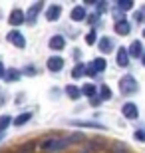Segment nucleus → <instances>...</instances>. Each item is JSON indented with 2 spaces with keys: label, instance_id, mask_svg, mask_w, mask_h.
Here are the masks:
<instances>
[{
  "label": "nucleus",
  "instance_id": "nucleus-1",
  "mask_svg": "<svg viewBox=\"0 0 145 153\" xmlns=\"http://www.w3.org/2000/svg\"><path fill=\"white\" fill-rule=\"evenodd\" d=\"M6 40H8L12 46H16V48H24V46H26V40H24L22 32H18V30L8 32V34H6Z\"/></svg>",
  "mask_w": 145,
  "mask_h": 153
},
{
  "label": "nucleus",
  "instance_id": "nucleus-2",
  "mask_svg": "<svg viewBox=\"0 0 145 153\" xmlns=\"http://www.w3.org/2000/svg\"><path fill=\"white\" fill-rule=\"evenodd\" d=\"M44 8V2H36L34 6H30L28 8V14H26V22L32 26V24H36V20H38V14H40V10Z\"/></svg>",
  "mask_w": 145,
  "mask_h": 153
},
{
  "label": "nucleus",
  "instance_id": "nucleus-3",
  "mask_svg": "<svg viewBox=\"0 0 145 153\" xmlns=\"http://www.w3.org/2000/svg\"><path fill=\"white\" fill-rule=\"evenodd\" d=\"M8 22H10V26H20V24L26 22V16H24V12L20 8H14L10 12V16H8Z\"/></svg>",
  "mask_w": 145,
  "mask_h": 153
},
{
  "label": "nucleus",
  "instance_id": "nucleus-4",
  "mask_svg": "<svg viewBox=\"0 0 145 153\" xmlns=\"http://www.w3.org/2000/svg\"><path fill=\"white\" fill-rule=\"evenodd\" d=\"M48 46H50V50H54V52H58V50H64V46H66V40H64V36L56 34V36H52V38H50Z\"/></svg>",
  "mask_w": 145,
  "mask_h": 153
},
{
  "label": "nucleus",
  "instance_id": "nucleus-5",
  "mask_svg": "<svg viewBox=\"0 0 145 153\" xmlns=\"http://www.w3.org/2000/svg\"><path fill=\"white\" fill-rule=\"evenodd\" d=\"M62 68H64V60H62L60 56L48 58V70H50V72H60Z\"/></svg>",
  "mask_w": 145,
  "mask_h": 153
},
{
  "label": "nucleus",
  "instance_id": "nucleus-6",
  "mask_svg": "<svg viewBox=\"0 0 145 153\" xmlns=\"http://www.w3.org/2000/svg\"><path fill=\"white\" fill-rule=\"evenodd\" d=\"M60 14H62V8H60L58 4L48 6V10H46V18H48L50 22H56L58 18H60Z\"/></svg>",
  "mask_w": 145,
  "mask_h": 153
},
{
  "label": "nucleus",
  "instance_id": "nucleus-7",
  "mask_svg": "<svg viewBox=\"0 0 145 153\" xmlns=\"http://www.w3.org/2000/svg\"><path fill=\"white\" fill-rule=\"evenodd\" d=\"M20 79V70L16 68H12V70H6V74H4V82H18Z\"/></svg>",
  "mask_w": 145,
  "mask_h": 153
},
{
  "label": "nucleus",
  "instance_id": "nucleus-8",
  "mask_svg": "<svg viewBox=\"0 0 145 153\" xmlns=\"http://www.w3.org/2000/svg\"><path fill=\"white\" fill-rule=\"evenodd\" d=\"M30 119H32V114H30V111H24V114H20L16 119H14V125H16V127H20V125L28 123Z\"/></svg>",
  "mask_w": 145,
  "mask_h": 153
},
{
  "label": "nucleus",
  "instance_id": "nucleus-9",
  "mask_svg": "<svg viewBox=\"0 0 145 153\" xmlns=\"http://www.w3.org/2000/svg\"><path fill=\"white\" fill-rule=\"evenodd\" d=\"M86 18V12H84V8L82 6H76L72 10V20H76V22H80V20H84Z\"/></svg>",
  "mask_w": 145,
  "mask_h": 153
},
{
  "label": "nucleus",
  "instance_id": "nucleus-10",
  "mask_svg": "<svg viewBox=\"0 0 145 153\" xmlns=\"http://www.w3.org/2000/svg\"><path fill=\"white\" fill-rule=\"evenodd\" d=\"M12 123V117L10 115H0V135L8 129V125Z\"/></svg>",
  "mask_w": 145,
  "mask_h": 153
},
{
  "label": "nucleus",
  "instance_id": "nucleus-11",
  "mask_svg": "<svg viewBox=\"0 0 145 153\" xmlns=\"http://www.w3.org/2000/svg\"><path fill=\"white\" fill-rule=\"evenodd\" d=\"M123 114L127 115V117H135V115H137V109H135L133 103H127V105L123 108Z\"/></svg>",
  "mask_w": 145,
  "mask_h": 153
},
{
  "label": "nucleus",
  "instance_id": "nucleus-12",
  "mask_svg": "<svg viewBox=\"0 0 145 153\" xmlns=\"http://www.w3.org/2000/svg\"><path fill=\"white\" fill-rule=\"evenodd\" d=\"M66 94L72 97V100H78V97H80V90L76 88V85H68V88H66Z\"/></svg>",
  "mask_w": 145,
  "mask_h": 153
},
{
  "label": "nucleus",
  "instance_id": "nucleus-13",
  "mask_svg": "<svg viewBox=\"0 0 145 153\" xmlns=\"http://www.w3.org/2000/svg\"><path fill=\"white\" fill-rule=\"evenodd\" d=\"M72 125H82V127H103V125H100V123H94V121H70Z\"/></svg>",
  "mask_w": 145,
  "mask_h": 153
},
{
  "label": "nucleus",
  "instance_id": "nucleus-14",
  "mask_svg": "<svg viewBox=\"0 0 145 153\" xmlns=\"http://www.w3.org/2000/svg\"><path fill=\"white\" fill-rule=\"evenodd\" d=\"M100 46H101V50H103V52H109V50H112V48H109V46H112V42H109V40H101Z\"/></svg>",
  "mask_w": 145,
  "mask_h": 153
},
{
  "label": "nucleus",
  "instance_id": "nucleus-15",
  "mask_svg": "<svg viewBox=\"0 0 145 153\" xmlns=\"http://www.w3.org/2000/svg\"><path fill=\"white\" fill-rule=\"evenodd\" d=\"M72 74H74V78H80V76L84 74V68H82V64H80V66H76V68H74V72H72Z\"/></svg>",
  "mask_w": 145,
  "mask_h": 153
},
{
  "label": "nucleus",
  "instance_id": "nucleus-16",
  "mask_svg": "<svg viewBox=\"0 0 145 153\" xmlns=\"http://www.w3.org/2000/svg\"><path fill=\"white\" fill-rule=\"evenodd\" d=\"M84 94H88V96L91 97V96H94V94H95V90H94V85H86V88H84Z\"/></svg>",
  "mask_w": 145,
  "mask_h": 153
},
{
  "label": "nucleus",
  "instance_id": "nucleus-17",
  "mask_svg": "<svg viewBox=\"0 0 145 153\" xmlns=\"http://www.w3.org/2000/svg\"><path fill=\"white\" fill-rule=\"evenodd\" d=\"M103 64H106L103 60H95L94 62V70H103Z\"/></svg>",
  "mask_w": 145,
  "mask_h": 153
},
{
  "label": "nucleus",
  "instance_id": "nucleus-18",
  "mask_svg": "<svg viewBox=\"0 0 145 153\" xmlns=\"http://www.w3.org/2000/svg\"><path fill=\"white\" fill-rule=\"evenodd\" d=\"M4 74H6V70H4V64H2V60H0V79H4Z\"/></svg>",
  "mask_w": 145,
  "mask_h": 153
},
{
  "label": "nucleus",
  "instance_id": "nucleus-19",
  "mask_svg": "<svg viewBox=\"0 0 145 153\" xmlns=\"http://www.w3.org/2000/svg\"><path fill=\"white\" fill-rule=\"evenodd\" d=\"M86 40H88L89 44H91V42H95V34H94V32H91V34H88V38H86Z\"/></svg>",
  "mask_w": 145,
  "mask_h": 153
},
{
  "label": "nucleus",
  "instance_id": "nucleus-20",
  "mask_svg": "<svg viewBox=\"0 0 145 153\" xmlns=\"http://www.w3.org/2000/svg\"><path fill=\"white\" fill-rule=\"evenodd\" d=\"M0 139H2V135H0Z\"/></svg>",
  "mask_w": 145,
  "mask_h": 153
}]
</instances>
